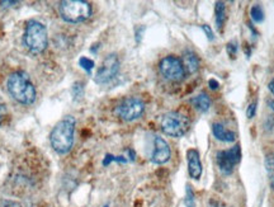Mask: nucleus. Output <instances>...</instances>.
<instances>
[{
    "label": "nucleus",
    "mask_w": 274,
    "mask_h": 207,
    "mask_svg": "<svg viewBox=\"0 0 274 207\" xmlns=\"http://www.w3.org/2000/svg\"><path fill=\"white\" fill-rule=\"evenodd\" d=\"M74 131H75V118L68 116L61 119L50 135L51 147L58 154H66L71 150L74 144Z\"/></svg>",
    "instance_id": "obj_1"
},
{
    "label": "nucleus",
    "mask_w": 274,
    "mask_h": 207,
    "mask_svg": "<svg viewBox=\"0 0 274 207\" xmlns=\"http://www.w3.org/2000/svg\"><path fill=\"white\" fill-rule=\"evenodd\" d=\"M7 88L9 94L17 102L23 105H31L36 99V89L29 80L28 75L23 71L13 73L7 80Z\"/></svg>",
    "instance_id": "obj_2"
},
{
    "label": "nucleus",
    "mask_w": 274,
    "mask_h": 207,
    "mask_svg": "<svg viewBox=\"0 0 274 207\" xmlns=\"http://www.w3.org/2000/svg\"><path fill=\"white\" fill-rule=\"evenodd\" d=\"M23 39H25V45L29 51L33 52V54H41L46 50L47 45H49L46 27L41 22L31 20L26 27Z\"/></svg>",
    "instance_id": "obj_3"
},
{
    "label": "nucleus",
    "mask_w": 274,
    "mask_h": 207,
    "mask_svg": "<svg viewBox=\"0 0 274 207\" xmlns=\"http://www.w3.org/2000/svg\"><path fill=\"white\" fill-rule=\"evenodd\" d=\"M60 14L69 23L84 22L92 15V5L84 0H65L60 3Z\"/></svg>",
    "instance_id": "obj_4"
},
{
    "label": "nucleus",
    "mask_w": 274,
    "mask_h": 207,
    "mask_svg": "<svg viewBox=\"0 0 274 207\" xmlns=\"http://www.w3.org/2000/svg\"><path fill=\"white\" fill-rule=\"evenodd\" d=\"M161 130L165 135L172 137H182L191 127L189 118L179 112H169L163 116L160 122Z\"/></svg>",
    "instance_id": "obj_5"
},
{
    "label": "nucleus",
    "mask_w": 274,
    "mask_h": 207,
    "mask_svg": "<svg viewBox=\"0 0 274 207\" xmlns=\"http://www.w3.org/2000/svg\"><path fill=\"white\" fill-rule=\"evenodd\" d=\"M114 112L123 121H135V119L140 118L142 113L145 112V103L137 97L127 98L117 106Z\"/></svg>",
    "instance_id": "obj_6"
},
{
    "label": "nucleus",
    "mask_w": 274,
    "mask_h": 207,
    "mask_svg": "<svg viewBox=\"0 0 274 207\" xmlns=\"http://www.w3.org/2000/svg\"><path fill=\"white\" fill-rule=\"evenodd\" d=\"M159 70H160L161 75L170 81L183 80L187 74L182 60L177 56H173V55L161 59L160 64H159Z\"/></svg>",
    "instance_id": "obj_7"
},
{
    "label": "nucleus",
    "mask_w": 274,
    "mask_h": 207,
    "mask_svg": "<svg viewBox=\"0 0 274 207\" xmlns=\"http://www.w3.org/2000/svg\"><path fill=\"white\" fill-rule=\"evenodd\" d=\"M119 71V59L116 54H111L103 60L95 74V81L98 84H106L111 81Z\"/></svg>",
    "instance_id": "obj_8"
},
{
    "label": "nucleus",
    "mask_w": 274,
    "mask_h": 207,
    "mask_svg": "<svg viewBox=\"0 0 274 207\" xmlns=\"http://www.w3.org/2000/svg\"><path fill=\"white\" fill-rule=\"evenodd\" d=\"M170 155H172V151H170V147L166 141L160 136L154 137V151L153 155H151V161L154 164H165L166 161H169Z\"/></svg>",
    "instance_id": "obj_9"
},
{
    "label": "nucleus",
    "mask_w": 274,
    "mask_h": 207,
    "mask_svg": "<svg viewBox=\"0 0 274 207\" xmlns=\"http://www.w3.org/2000/svg\"><path fill=\"white\" fill-rule=\"evenodd\" d=\"M187 159H188V173L192 179L198 180L203 173V167H202L201 158H199V153L196 149H189L187 151Z\"/></svg>",
    "instance_id": "obj_10"
},
{
    "label": "nucleus",
    "mask_w": 274,
    "mask_h": 207,
    "mask_svg": "<svg viewBox=\"0 0 274 207\" xmlns=\"http://www.w3.org/2000/svg\"><path fill=\"white\" fill-rule=\"evenodd\" d=\"M212 134L219 141L222 142H234L236 139V134L234 131L225 129L222 123H214L212 125Z\"/></svg>",
    "instance_id": "obj_11"
},
{
    "label": "nucleus",
    "mask_w": 274,
    "mask_h": 207,
    "mask_svg": "<svg viewBox=\"0 0 274 207\" xmlns=\"http://www.w3.org/2000/svg\"><path fill=\"white\" fill-rule=\"evenodd\" d=\"M182 63L183 65H184L185 73L187 74H196L197 71L199 70V65H201L198 56H197L193 51H189V50H187V51L183 54Z\"/></svg>",
    "instance_id": "obj_12"
},
{
    "label": "nucleus",
    "mask_w": 274,
    "mask_h": 207,
    "mask_svg": "<svg viewBox=\"0 0 274 207\" xmlns=\"http://www.w3.org/2000/svg\"><path fill=\"white\" fill-rule=\"evenodd\" d=\"M191 103H192L193 107L197 111H199L202 113L207 112L209 110V107H211V99H209V97L206 93H201V94L196 95V97L191 99Z\"/></svg>",
    "instance_id": "obj_13"
},
{
    "label": "nucleus",
    "mask_w": 274,
    "mask_h": 207,
    "mask_svg": "<svg viewBox=\"0 0 274 207\" xmlns=\"http://www.w3.org/2000/svg\"><path fill=\"white\" fill-rule=\"evenodd\" d=\"M216 161H217V165H219L220 171L222 172L223 174H231L234 171V164L231 163L230 159H228V156L226 155V151L222 150V151H219L216 155Z\"/></svg>",
    "instance_id": "obj_14"
},
{
    "label": "nucleus",
    "mask_w": 274,
    "mask_h": 207,
    "mask_svg": "<svg viewBox=\"0 0 274 207\" xmlns=\"http://www.w3.org/2000/svg\"><path fill=\"white\" fill-rule=\"evenodd\" d=\"M215 19H216L217 28L222 30L226 19V4L223 2L215 3Z\"/></svg>",
    "instance_id": "obj_15"
},
{
    "label": "nucleus",
    "mask_w": 274,
    "mask_h": 207,
    "mask_svg": "<svg viewBox=\"0 0 274 207\" xmlns=\"http://www.w3.org/2000/svg\"><path fill=\"white\" fill-rule=\"evenodd\" d=\"M250 15H251L252 22L255 23H262L264 20V10H263V7L260 4H254L250 9Z\"/></svg>",
    "instance_id": "obj_16"
},
{
    "label": "nucleus",
    "mask_w": 274,
    "mask_h": 207,
    "mask_svg": "<svg viewBox=\"0 0 274 207\" xmlns=\"http://www.w3.org/2000/svg\"><path fill=\"white\" fill-rule=\"evenodd\" d=\"M225 151H226V155L228 156V159H230V161L234 164V165L240 163V160H241L240 145H235L234 148L228 149V150H225Z\"/></svg>",
    "instance_id": "obj_17"
},
{
    "label": "nucleus",
    "mask_w": 274,
    "mask_h": 207,
    "mask_svg": "<svg viewBox=\"0 0 274 207\" xmlns=\"http://www.w3.org/2000/svg\"><path fill=\"white\" fill-rule=\"evenodd\" d=\"M184 205L185 207H196V198H194V193L189 185H187V190H185Z\"/></svg>",
    "instance_id": "obj_18"
},
{
    "label": "nucleus",
    "mask_w": 274,
    "mask_h": 207,
    "mask_svg": "<svg viewBox=\"0 0 274 207\" xmlns=\"http://www.w3.org/2000/svg\"><path fill=\"white\" fill-rule=\"evenodd\" d=\"M79 65H80L87 73H90V71L93 70V68H94V61L88 59V57H81V59L79 60Z\"/></svg>",
    "instance_id": "obj_19"
},
{
    "label": "nucleus",
    "mask_w": 274,
    "mask_h": 207,
    "mask_svg": "<svg viewBox=\"0 0 274 207\" xmlns=\"http://www.w3.org/2000/svg\"><path fill=\"white\" fill-rule=\"evenodd\" d=\"M112 161H118V163H126V159L123 158V156H114V155H111V154H108V155H106L104 160H103V165L107 167L108 164L112 163Z\"/></svg>",
    "instance_id": "obj_20"
},
{
    "label": "nucleus",
    "mask_w": 274,
    "mask_h": 207,
    "mask_svg": "<svg viewBox=\"0 0 274 207\" xmlns=\"http://www.w3.org/2000/svg\"><path fill=\"white\" fill-rule=\"evenodd\" d=\"M264 163H265V168H267V171L269 172V173L274 172V150L270 151V153L265 156Z\"/></svg>",
    "instance_id": "obj_21"
},
{
    "label": "nucleus",
    "mask_w": 274,
    "mask_h": 207,
    "mask_svg": "<svg viewBox=\"0 0 274 207\" xmlns=\"http://www.w3.org/2000/svg\"><path fill=\"white\" fill-rule=\"evenodd\" d=\"M226 50H227V54L234 59V57L236 56V54H238V44L234 41L230 42V44H227V46H226Z\"/></svg>",
    "instance_id": "obj_22"
},
{
    "label": "nucleus",
    "mask_w": 274,
    "mask_h": 207,
    "mask_svg": "<svg viewBox=\"0 0 274 207\" xmlns=\"http://www.w3.org/2000/svg\"><path fill=\"white\" fill-rule=\"evenodd\" d=\"M255 115H257V103L252 102V103H250L249 107L246 108V117L249 119H251L255 117Z\"/></svg>",
    "instance_id": "obj_23"
},
{
    "label": "nucleus",
    "mask_w": 274,
    "mask_h": 207,
    "mask_svg": "<svg viewBox=\"0 0 274 207\" xmlns=\"http://www.w3.org/2000/svg\"><path fill=\"white\" fill-rule=\"evenodd\" d=\"M201 28H202V31L204 32V34L207 36V38H208L209 41H214L215 36H214V31H212V28L209 27L208 25H202Z\"/></svg>",
    "instance_id": "obj_24"
},
{
    "label": "nucleus",
    "mask_w": 274,
    "mask_h": 207,
    "mask_svg": "<svg viewBox=\"0 0 274 207\" xmlns=\"http://www.w3.org/2000/svg\"><path fill=\"white\" fill-rule=\"evenodd\" d=\"M75 90H76V93H74V97L80 98L82 95V92H84V89H82L81 84H80V87H79V89H78V84H75V86H74V88H73V92H75Z\"/></svg>",
    "instance_id": "obj_25"
},
{
    "label": "nucleus",
    "mask_w": 274,
    "mask_h": 207,
    "mask_svg": "<svg viewBox=\"0 0 274 207\" xmlns=\"http://www.w3.org/2000/svg\"><path fill=\"white\" fill-rule=\"evenodd\" d=\"M208 84H209V88H211L212 90H216V89H219V87H220L219 81H217V80H215V79H211V80L208 81Z\"/></svg>",
    "instance_id": "obj_26"
},
{
    "label": "nucleus",
    "mask_w": 274,
    "mask_h": 207,
    "mask_svg": "<svg viewBox=\"0 0 274 207\" xmlns=\"http://www.w3.org/2000/svg\"><path fill=\"white\" fill-rule=\"evenodd\" d=\"M5 115H7V108H5V106L0 105V123H2V121L4 119Z\"/></svg>",
    "instance_id": "obj_27"
},
{
    "label": "nucleus",
    "mask_w": 274,
    "mask_h": 207,
    "mask_svg": "<svg viewBox=\"0 0 274 207\" xmlns=\"http://www.w3.org/2000/svg\"><path fill=\"white\" fill-rule=\"evenodd\" d=\"M2 207H20V205L17 202H12V201H5Z\"/></svg>",
    "instance_id": "obj_28"
},
{
    "label": "nucleus",
    "mask_w": 274,
    "mask_h": 207,
    "mask_svg": "<svg viewBox=\"0 0 274 207\" xmlns=\"http://www.w3.org/2000/svg\"><path fill=\"white\" fill-rule=\"evenodd\" d=\"M268 89H269L270 93L274 95V78L269 81V84H268Z\"/></svg>",
    "instance_id": "obj_29"
},
{
    "label": "nucleus",
    "mask_w": 274,
    "mask_h": 207,
    "mask_svg": "<svg viewBox=\"0 0 274 207\" xmlns=\"http://www.w3.org/2000/svg\"><path fill=\"white\" fill-rule=\"evenodd\" d=\"M268 105H269V107H270V110L273 111L274 112V99H270L269 102H268Z\"/></svg>",
    "instance_id": "obj_30"
},
{
    "label": "nucleus",
    "mask_w": 274,
    "mask_h": 207,
    "mask_svg": "<svg viewBox=\"0 0 274 207\" xmlns=\"http://www.w3.org/2000/svg\"><path fill=\"white\" fill-rule=\"evenodd\" d=\"M270 187H272V190L274 191V174L270 177Z\"/></svg>",
    "instance_id": "obj_31"
},
{
    "label": "nucleus",
    "mask_w": 274,
    "mask_h": 207,
    "mask_svg": "<svg viewBox=\"0 0 274 207\" xmlns=\"http://www.w3.org/2000/svg\"><path fill=\"white\" fill-rule=\"evenodd\" d=\"M106 207H108V206H106Z\"/></svg>",
    "instance_id": "obj_32"
}]
</instances>
